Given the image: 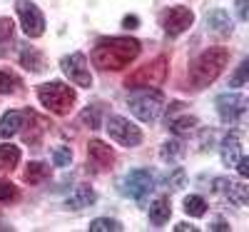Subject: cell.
<instances>
[{"label":"cell","mask_w":249,"mask_h":232,"mask_svg":"<svg viewBox=\"0 0 249 232\" xmlns=\"http://www.w3.org/2000/svg\"><path fill=\"white\" fill-rule=\"evenodd\" d=\"M142 45L135 38H102L92 48L90 58L100 70H122L137 60Z\"/></svg>","instance_id":"1"},{"label":"cell","mask_w":249,"mask_h":232,"mask_svg":"<svg viewBox=\"0 0 249 232\" xmlns=\"http://www.w3.org/2000/svg\"><path fill=\"white\" fill-rule=\"evenodd\" d=\"M227 62H230V53H227L224 48H210V50L199 53L190 65V85H192V90H202V88L210 85V82H214L224 73Z\"/></svg>","instance_id":"2"},{"label":"cell","mask_w":249,"mask_h":232,"mask_svg":"<svg viewBox=\"0 0 249 232\" xmlns=\"http://www.w3.org/2000/svg\"><path fill=\"white\" fill-rule=\"evenodd\" d=\"M37 100L53 115H68L72 110L77 95L70 85H65V82H60V80H53V82H45V85L37 88Z\"/></svg>","instance_id":"3"},{"label":"cell","mask_w":249,"mask_h":232,"mask_svg":"<svg viewBox=\"0 0 249 232\" xmlns=\"http://www.w3.org/2000/svg\"><path fill=\"white\" fill-rule=\"evenodd\" d=\"M127 108L132 110V115L142 122H155L162 110H164V97L160 90H142V93H135L127 102Z\"/></svg>","instance_id":"4"},{"label":"cell","mask_w":249,"mask_h":232,"mask_svg":"<svg viewBox=\"0 0 249 232\" xmlns=\"http://www.w3.org/2000/svg\"><path fill=\"white\" fill-rule=\"evenodd\" d=\"M164 77H167V58L160 55L155 58L152 62H147V65L137 68L127 80H124V85L127 88H157L164 82Z\"/></svg>","instance_id":"5"},{"label":"cell","mask_w":249,"mask_h":232,"mask_svg":"<svg viewBox=\"0 0 249 232\" xmlns=\"http://www.w3.org/2000/svg\"><path fill=\"white\" fill-rule=\"evenodd\" d=\"M107 135L110 140H115L117 145L122 147H137L142 142V130L137 128V125H132L127 117H120V115H112L107 120Z\"/></svg>","instance_id":"6"},{"label":"cell","mask_w":249,"mask_h":232,"mask_svg":"<svg viewBox=\"0 0 249 232\" xmlns=\"http://www.w3.org/2000/svg\"><path fill=\"white\" fill-rule=\"evenodd\" d=\"M152 187H155V175L150 170H142V167L140 170H130L122 180V193L127 197H132V200H137V202L147 200Z\"/></svg>","instance_id":"7"},{"label":"cell","mask_w":249,"mask_h":232,"mask_svg":"<svg viewBox=\"0 0 249 232\" xmlns=\"http://www.w3.org/2000/svg\"><path fill=\"white\" fill-rule=\"evenodd\" d=\"M192 23H195V13L184 5H172L167 10H162V15H160V25L164 28V33L170 38H177L184 30H190Z\"/></svg>","instance_id":"8"},{"label":"cell","mask_w":249,"mask_h":232,"mask_svg":"<svg viewBox=\"0 0 249 232\" xmlns=\"http://www.w3.org/2000/svg\"><path fill=\"white\" fill-rule=\"evenodd\" d=\"M20 25H23V33L28 38H40L45 33V15L40 13V8L33 3V0H18L15 3Z\"/></svg>","instance_id":"9"},{"label":"cell","mask_w":249,"mask_h":232,"mask_svg":"<svg viewBox=\"0 0 249 232\" xmlns=\"http://www.w3.org/2000/svg\"><path fill=\"white\" fill-rule=\"evenodd\" d=\"M60 68L65 73L75 85L80 88H92V75H90V65H88V58L82 53H72L68 58L60 60Z\"/></svg>","instance_id":"10"},{"label":"cell","mask_w":249,"mask_h":232,"mask_svg":"<svg viewBox=\"0 0 249 232\" xmlns=\"http://www.w3.org/2000/svg\"><path fill=\"white\" fill-rule=\"evenodd\" d=\"M217 113L222 117V122H239L247 113V97L239 95V93H224L217 97Z\"/></svg>","instance_id":"11"},{"label":"cell","mask_w":249,"mask_h":232,"mask_svg":"<svg viewBox=\"0 0 249 232\" xmlns=\"http://www.w3.org/2000/svg\"><path fill=\"white\" fill-rule=\"evenodd\" d=\"M214 190L222 193L232 205H247L249 202V187L242 180H227V177H217L214 180Z\"/></svg>","instance_id":"12"},{"label":"cell","mask_w":249,"mask_h":232,"mask_svg":"<svg viewBox=\"0 0 249 232\" xmlns=\"http://www.w3.org/2000/svg\"><path fill=\"white\" fill-rule=\"evenodd\" d=\"M88 160L97 167V170H107V167H112V162H115V153H112V147L105 145L102 140H90Z\"/></svg>","instance_id":"13"},{"label":"cell","mask_w":249,"mask_h":232,"mask_svg":"<svg viewBox=\"0 0 249 232\" xmlns=\"http://www.w3.org/2000/svg\"><path fill=\"white\" fill-rule=\"evenodd\" d=\"M219 155H222V162L227 167H234L237 160L242 157V133L239 130H232L219 145Z\"/></svg>","instance_id":"14"},{"label":"cell","mask_w":249,"mask_h":232,"mask_svg":"<svg viewBox=\"0 0 249 232\" xmlns=\"http://www.w3.org/2000/svg\"><path fill=\"white\" fill-rule=\"evenodd\" d=\"M23 125H25V113L8 110L3 117H0V137L10 140L13 135H18L20 130H23Z\"/></svg>","instance_id":"15"},{"label":"cell","mask_w":249,"mask_h":232,"mask_svg":"<svg viewBox=\"0 0 249 232\" xmlns=\"http://www.w3.org/2000/svg\"><path fill=\"white\" fill-rule=\"evenodd\" d=\"M95 200H97V195H95V190L90 185H77L72 193H70V197H68L65 205L70 210H85V207H92Z\"/></svg>","instance_id":"16"},{"label":"cell","mask_w":249,"mask_h":232,"mask_svg":"<svg viewBox=\"0 0 249 232\" xmlns=\"http://www.w3.org/2000/svg\"><path fill=\"white\" fill-rule=\"evenodd\" d=\"M20 65H23L25 70H30V73H43L45 70V58H43V53H37L35 48L23 45V48H20Z\"/></svg>","instance_id":"17"},{"label":"cell","mask_w":249,"mask_h":232,"mask_svg":"<svg viewBox=\"0 0 249 232\" xmlns=\"http://www.w3.org/2000/svg\"><path fill=\"white\" fill-rule=\"evenodd\" d=\"M207 28H210L212 33H217V35H230L234 23L224 10H212V13H207Z\"/></svg>","instance_id":"18"},{"label":"cell","mask_w":249,"mask_h":232,"mask_svg":"<svg viewBox=\"0 0 249 232\" xmlns=\"http://www.w3.org/2000/svg\"><path fill=\"white\" fill-rule=\"evenodd\" d=\"M172 217V205L164 200V197H157L152 205H150V222L155 227H162V225H167Z\"/></svg>","instance_id":"19"},{"label":"cell","mask_w":249,"mask_h":232,"mask_svg":"<svg viewBox=\"0 0 249 232\" xmlns=\"http://www.w3.org/2000/svg\"><path fill=\"white\" fill-rule=\"evenodd\" d=\"M23 177H25V182H30V185H43V182L50 177V165H45V162H30V165L25 167Z\"/></svg>","instance_id":"20"},{"label":"cell","mask_w":249,"mask_h":232,"mask_svg":"<svg viewBox=\"0 0 249 232\" xmlns=\"http://www.w3.org/2000/svg\"><path fill=\"white\" fill-rule=\"evenodd\" d=\"M20 162V147L18 145H0V170H15Z\"/></svg>","instance_id":"21"},{"label":"cell","mask_w":249,"mask_h":232,"mask_svg":"<svg viewBox=\"0 0 249 232\" xmlns=\"http://www.w3.org/2000/svg\"><path fill=\"white\" fill-rule=\"evenodd\" d=\"M13 33H15V25L10 18H0V55L8 53V45L13 43Z\"/></svg>","instance_id":"22"},{"label":"cell","mask_w":249,"mask_h":232,"mask_svg":"<svg viewBox=\"0 0 249 232\" xmlns=\"http://www.w3.org/2000/svg\"><path fill=\"white\" fill-rule=\"evenodd\" d=\"M197 128V120L190 117V115H182V117H172L170 120V130L175 135H187V133H192Z\"/></svg>","instance_id":"23"},{"label":"cell","mask_w":249,"mask_h":232,"mask_svg":"<svg viewBox=\"0 0 249 232\" xmlns=\"http://www.w3.org/2000/svg\"><path fill=\"white\" fill-rule=\"evenodd\" d=\"M184 213L190 215V217H202L204 213H207V202H204V197H199V195H190L184 200Z\"/></svg>","instance_id":"24"},{"label":"cell","mask_w":249,"mask_h":232,"mask_svg":"<svg viewBox=\"0 0 249 232\" xmlns=\"http://www.w3.org/2000/svg\"><path fill=\"white\" fill-rule=\"evenodd\" d=\"M182 153H184V145L179 140H167L162 145V150H160L162 160H167V162H175L177 157H182Z\"/></svg>","instance_id":"25"},{"label":"cell","mask_w":249,"mask_h":232,"mask_svg":"<svg viewBox=\"0 0 249 232\" xmlns=\"http://www.w3.org/2000/svg\"><path fill=\"white\" fill-rule=\"evenodd\" d=\"M120 232L122 230V225L117 222V220H112V217H97V220H92L90 222V232Z\"/></svg>","instance_id":"26"},{"label":"cell","mask_w":249,"mask_h":232,"mask_svg":"<svg viewBox=\"0 0 249 232\" xmlns=\"http://www.w3.org/2000/svg\"><path fill=\"white\" fill-rule=\"evenodd\" d=\"M100 115H102V108L100 105H90V108H85L82 110V115H80V120L88 125V128H100Z\"/></svg>","instance_id":"27"},{"label":"cell","mask_w":249,"mask_h":232,"mask_svg":"<svg viewBox=\"0 0 249 232\" xmlns=\"http://www.w3.org/2000/svg\"><path fill=\"white\" fill-rule=\"evenodd\" d=\"M18 85H20V80H18L13 73L0 70V95H10V93H15Z\"/></svg>","instance_id":"28"},{"label":"cell","mask_w":249,"mask_h":232,"mask_svg":"<svg viewBox=\"0 0 249 232\" xmlns=\"http://www.w3.org/2000/svg\"><path fill=\"white\" fill-rule=\"evenodd\" d=\"M18 187L10 182V180H0V205H5V202H13L18 200Z\"/></svg>","instance_id":"29"},{"label":"cell","mask_w":249,"mask_h":232,"mask_svg":"<svg viewBox=\"0 0 249 232\" xmlns=\"http://www.w3.org/2000/svg\"><path fill=\"white\" fill-rule=\"evenodd\" d=\"M53 162H55V165H60V167L70 165V162H72V150H70V147H65V145L53 147Z\"/></svg>","instance_id":"30"},{"label":"cell","mask_w":249,"mask_h":232,"mask_svg":"<svg viewBox=\"0 0 249 232\" xmlns=\"http://www.w3.org/2000/svg\"><path fill=\"white\" fill-rule=\"evenodd\" d=\"M247 80H249V60H242V65H239V68H237V73L232 75L230 85H232V88H242Z\"/></svg>","instance_id":"31"},{"label":"cell","mask_w":249,"mask_h":232,"mask_svg":"<svg viewBox=\"0 0 249 232\" xmlns=\"http://www.w3.org/2000/svg\"><path fill=\"white\" fill-rule=\"evenodd\" d=\"M164 185L167 187H172V190H179L182 185H184V170H172V173H167V177H164Z\"/></svg>","instance_id":"32"},{"label":"cell","mask_w":249,"mask_h":232,"mask_svg":"<svg viewBox=\"0 0 249 232\" xmlns=\"http://www.w3.org/2000/svg\"><path fill=\"white\" fill-rule=\"evenodd\" d=\"M234 167H237V173H239V177H242V180H244V177H249V160H247L244 155L237 160V165H234Z\"/></svg>","instance_id":"33"},{"label":"cell","mask_w":249,"mask_h":232,"mask_svg":"<svg viewBox=\"0 0 249 232\" xmlns=\"http://www.w3.org/2000/svg\"><path fill=\"white\" fill-rule=\"evenodd\" d=\"M122 28H127V30H135V28H140V18L137 15H127L122 20Z\"/></svg>","instance_id":"34"},{"label":"cell","mask_w":249,"mask_h":232,"mask_svg":"<svg viewBox=\"0 0 249 232\" xmlns=\"http://www.w3.org/2000/svg\"><path fill=\"white\" fill-rule=\"evenodd\" d=\"M237 13H239V20H249V8H247V0H237Z\"/></svg>","instance_id":"35"},{"label":"cell","mask_w":249,"mask_h":232,"mask_svg":"<svg viewBox=\"0 0 249 232\" xmlns=\"http://www.w3.org/2000/svg\"><path fill=\"white\" fill-rule=\"evenodd\" d=\"M175 230H177V232H187V230H190V232H197V227H195V225H187V222L175 225Z\"/></svg>","instance_id":"36"},{"label":"cell","mask_w":249,"mask_h":232,"mask_svg":"<svg viewBox=\"0 0 249 232\" xmlns=\"http://www.w3.org/2000/svg\"><path fill=\"white\" fill-rule=\"evenodd\" d=\"M212 230H230V225H227L224 220H214V225H212Z\"/></svg>","instance_id":"37"},{"label":"cell","mask_w":249,"mask_h":232,"mask_svg":"<svg viewBox=\"0 0 249 232\" xmlns=\"http://www.w3.org/2000/svg\"><path fill=\"white\" fill-rule=\"evenodd\" d=\"M0 230H10V227H8V225H5L3 220H0Z\"/></svg>","instance_id":"38"}]
</instances>
